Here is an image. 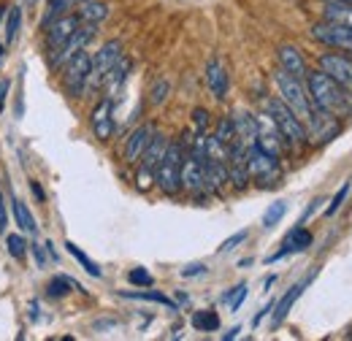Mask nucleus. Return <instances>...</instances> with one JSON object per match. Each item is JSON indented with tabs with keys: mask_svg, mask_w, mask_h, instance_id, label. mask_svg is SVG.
Listing matches in <instances>:
<instances>
[{
	"mask_svg": "<svg viewBox=\"0 0 352 341\" xmlns=\"http://www.w3.org/2000/svg\"><path fill=\"white\" fill-rule=\"evenodd\" d=\"M95 28H98V25H87V22H82V25L76 28V33H74L68 41L63 43L60 49H54V52H52V63H54V65H65L76 52H82V49L92 41Z\"/></svg>",
	"mask_w": 352,
	"mask_h": 341,
	"instance_id": "11",
	"label": "nucleus"
},
{
	"mask_svg": "<svg viewBox=\"0 0 352 341\" xmlns=\"http://www.w3.org/2000/svg\"><path fill=\"white\" fill-rule=\"evenodd\" d=\"M152 135H155V128H152V125H141V128L133 130L131 138H128V146H125V160H128V163H135V160L144 155V149H146V144H149Z\"/></svg>",
	"mask_w": 352,
	"mask_h": 341,
	"instance_id": "18",
	"label": "nucleus"
},
{
	"mask_svg": "<svg viewBox=\"0 0 352 341\" xmlns=\"http://www.w3.org/2000/svg\"><path fill=\"white\" fill-rule=\"evenodd\" d=\"M304 287H307V282H301V285H293L287 293H285V298L276 303V311H274V325H279L285 317H287V311L293 309V303L298 300V296L304 293Z\"/></svg>",
	"mask_w": 352,
	"mask_h": 341,
	"instance_id": "24",
	"label": "nucleus"
},
{
	"mask_svg": "<svg viewBox=\"0 0 352 341\" xmlns=\"http://www.w3.org/2000/svg\"><path fill=\"white\" fill-rule=\"evenodd\" d=\"M274 85L279 89V100L304 122V128H307V122L311 120V111H314V106H311V98H309V89L304 87L301 79H296V76H290L285 68L282 71H276L274 74Z\"/></svg>",
	"mask_w": 352,
	"mask_h": 341,
	"instance_id": "2",
	"label": "nucleus"
},
{
	"mask_svg": "<svg viewBox=\"0 0 352 341\" xmlns=\"http://www.w3.org/2000/svg\"><path fill=\"white\" fill-rule=\"evenodd\" d=\"M192 122H195V135L206 133V128H209V111L206 109H195L192 111Z\"/></svg>",
	"mask_w": 352,
	"mask_h": 341,
	"instance_id": "36",
	"label": "nucleus"
},
{
	"mask_svg": "<svg viewBox=\"0 0 352 341\" xmlns=\"http://www.w3.org/2000/svg\"><path fill=\"white\" fill-rule=\"evenodd\" d=\"M79 25H82L79 14H76V16H60V19H54V25H49V33H46V43H49V49H52V52H54V49H60L63 43L76 33V28H79Z\"/></svg>",
	"mask_w": 352,
	"mask_h": 341,
	"instance_id": "14",
	"label": "nucleus"
},
{
	"mask_svg": "<svg viewBox=\"0 0 352 341\" xmlns=\"http://www.w3.org/2000/svg\"><path fill=\"white\" fill-rule=\"evenodd\" d=\"M14 217H16V225L25 230V233H36V217L30 214L28 209V204H22V201H14Z\"/></svg>",
	"mask_w": 352,
	"mask_h": 341,
	"instance_id": "25",
	"label": "nucleus"
},
{
	"mask_svg": "<svg viewBox=\"0 0 352 341\" xmlns=\"http://www.w3.org/2000/svg\"><path fill=\"white\" fill-rule=\"evenodd\" d=\"M279 63H282V68L290 74V76H296V79H307V63H304V57H301V52L296 49V46H279Z\"/></svg>",
	"mask_w": 352,
	"mask_h": 341,
	"instance_id": "17",
	"label": "nucleus"
},
{
	"mask_svg": "<svg viewBox=\"0 0 352 341\" xmlns=\"http://www.w3.org/2000/svg\"><path fill=\"white\" fill-rule=\"evenodd\" d=\"M65 250H68L71 255H74V257H76V260H79V263H82V265H85V271H87L89 276H98V279L103 276V271H100V265H98L95 260H89V257L85 255V252H82V250H79V247H76L74 241H65Z\"/></svg>",
	"mask_w": 352,
	"mask_h": 341,
	"instance_id": "27",
	"label": "nucleus"
},
{
	"mask_svg": "<svg viewBox=\"0 0 352 341\" xmlns=\"http://www.w3.org/2000/svg\"><path fill=\"white\" fill-rule=\"evenodd\" d=\"M307 89L311 106L320 111H328L333 117H352V95L347 87L331 79L325 71L307 74Z\"/></svg>",
	"mask_w": 352,
	"mask_h": 341,
	"instance_id": "1",
	"label": "nucleus"
},
{
	"mask_svg": "<svg viewBox=\"0 0 352 341\" xmlns=\"http://www.w3.org/2000/svg\"><path fill=\"white\" fill-rule=\"evenodd\" d=\"M265 111H268L271 120L276 122V128L282 133L285 144H290V146H304V144H307V128H304V122H301L279 98H268V100H265Z\"/></svg>",
	"mask_w": 352,
	"mask_h": 341,
	"instance_id": "3",
	"label": "nucleus"
},
{
	"mask_svg": "<svg viewBox=\"0 0 352 341\" xmlns=\"http://www.w3.org/2000/svg\"><path fill=\"white\" fill-rule=\"evenodd\" d=\"M320 71H325L331 79H336L342 87L352 92V57L350 54H322Z\"/></svg>",
	"mask_w": 352,
	"mask_h": 341,
	"instance_id": "13",
	"label": "nucleus"
},
{
	"mask_svg": "<svg viewBox=\"0 0 352 341\" xmlns=\"http://www.w3.org/2000/svg\"><path fill=\"white\" fill-rule=\"evenodd\" d=\"M111 111H114V106H111V100H109V98H106V100H100V103L92 109V130H95V135H98L100 141H109V138H111V133H114Z\"/></svg>",
	"mask_w": 352,
	"mask_h": 341,
	"instance_id": "16",
	"label": "nucleus"
},
{
	"mask_svg": "<svg viewBox=\"0 0 352 341\" xmlns=\"http://www.w3.org/2000/svg\"><path fill=\"white\" fill-rule=\"evenodd\" d=\"M255 128H258V133H255V144H258L263 152H268L271 157H279L282 149H285V138H282V133H279L276 122L271 120L268 111H263V114L255 117Z\"/></svg>",
	"mask_w": 352,
	"mask_h": 341,
	"instance_id": "9",
	"label": "nucleus"
},
{
	"mask_svg": "<svg viewBox=\"0 0 352 341\" xmlns=\"http://www.w3.org/2000/svg\"><path fill=\"white\" fill-rule=\"evenodd\" d=\"M128 71H131V60H125V57H120L117 63H114V68L109 71V76H106V82L103 85H109L111 89H117V87L125 82V76H128Z\"/></svg>",
	"mask_w": 352,
	"mask_h": 341,
	"instance_id": "26",
	"label": "nucleus"
},
{
	"mask_svg": "<svg viewBox=\"0 0 352 341\" xmlns=\"http://www.w3.org/2000/svg\"><path fill=\"white\" fill-rule=\"evenodd\" d=\"M336 133H339V117H333L328 111H320V109L311 111V120L307 122V138H311L314 144H325Z\"/></svg>",
	"mask_w": 352,
	"mask_h": 341,
	"instance_id": "12",
	"label": "nucleus"
},
{
	"mask_svg": "<svg viewBox=\"0 0 352 341\" xmlns=\"http://www.w3.org/2000/svg\"><path fill=\"white\" fill-rule=\"evenodd\" d=\"M122 57V43L120 41H109L100 46V52L89 60V76H87V89H95L106 82L109 71L114 68V63Z\"/></svg>",
	"mask_w": 352,
	"mask_h": 341,
	"instance_id": "5",
	"label": "nucleus"
},
{
	"mask_svg": "<svg viewBox=\"0 0 352 341\" xmlns=\"http://www.w3.org/2000/svg\"><path fill=\"white\" fill-rule=\"evenodd\" d=\"M166 92H168V82H157V87L152 89V103H163Z\"/></svg>",
	"mask_w": 352,
	"mask_h": 341,
	"instance_id": "39",
	"label": "nucleus"
},
{
	"mask_svg": "<svg viewBox=\"0 0 352 341\" xmlns=\"http://www.w3.org/2000/svg\"><path fill=\"white\" fill-rule=\"evenodd\" d=\"M217 138H220L222 144L228 146L233 138H236V128H233V120L230 117H225V120H220V125H217V133H214Z\"/></svg>",
	"mask_w": 352,
	"mask_h": 341,
	"instance_id": "31",
	"label": "nucleus"
},
{
	"mask_svg": "<svg viewBox=\"0 0 352 341\" xmlns=\"http://www.w3.org/2000/svg\"><path fill=\"white\" fill-rule=\"evenodd\" d=\"M182 163H184V155H182V144H168L160 166L155 170V182L160 184V190L166 195H176L182 190Z\"/></svg>",
	"mask_w": 352,
	"mask_h": 341,
	"instance_id": "4",
	"label": "nucleus"
},
{
	"mask_svg": "<svg viewBox=\"0 0 352 341\" xmlns=\"http://www.w3.org/2000/svg\"><path fill=\"white\" fill-rule=\"evenodd\" d=\"M325 22H336V25H347L352 28V3L347 0H333L325 6Z\"/></svg>",
	"mask_w": 352,
	"mask_h": 341,
	"instance_id": "22",
	"label": "nucleus"
},
{
	"mask_svg": "<svg viewBox=\"0 0 352 341\" xmlns=\"http://www.w3.org/2000/svg\"><path fill=\"white\" fill-rule=\"evenodd\" d=\"M89 57L87 52H76L68 63H65V74H63V87L71 98H79L87 89V76H89Z\"/></svg>",
	"mask_w": 352,
	"mask_h": 341,
	"instance_id": "8",
	"label": "nucleus"
},
{
	"mask_svg": "<svg viewBox=\"0 0 352 341\" xmlns=\"http://www.w3.org/2000/svg\"><path fill=\"white\" fill-rule=\"evenodd\" d=\"M68 287H74V285H71L68 279L57 276V279L49 282V296H52V298H63V296H68Z\"/></svg>",
	"mask_w": 352,
	"mask_h": 341,
	"instance_id": "34",
	"label": "nucleus"
},
{
	"mask_svg": "<svg viewBox=\"0 0 352 341\" xmlns=\"http://www.w3.org/2000/svg\"><path fill=\"white\" fill-rule=\"evenodd\" d=\"M233 128H236V135L250 146V144H255V133H258V128H255V117L252 114H247V111H233Z\"/></svg>",
	"mask_w": 352,
	"mask_h": 341,
	"instance_id": "21",
	"label": "nucleus"
},
{
	"mask_svg": "<svg viewBox=\"0 0 352 341\" xmlns=\"http://www.w3.org/2000/svg\"><path fill=\"white\" fill-rule=\"evenodd\" d=\"M198 274H204V265H201V263H195V265H187V268L182 271V276H198Z\"/></svg>",
	"mask_w": 352,
	"mask_h": 341,
	"instance_id": "42",
	"label": "nucleus"
},
{
	"mask_svg": "<svg viewBox=\"0 0 352 341\" xmlns=\"http://www.w3.org/2000/svg\"><path fill=\"white\" fill-rule=\"evenodd\" d=\"M192 325H195L198 331H217V328H220V317H217L214 311H198V314L192 317Z\"/></svg>",
	"mask_w": 352,
	"mask_h": 341,
	"instance_id": "28",
	"label": "nucleus"
},
{
	"mask_svg": "<svg viewBox=\"0 0 352 341\" xmlns=\"http://www.w3.org/2000/svg\"><path fill=\"white\" fill-rule=\"evenodd\" d=\"M6 247H8V255L11 257H16V260H22V257H25V239H22V236L11 233V236L6 239Z\"/></svg>",
	"mask_w": 352,
	"mask_h": 341,
	"instance_id": "33",
	"label": "nucleus"
},
{
	"mask_svg": "<svg viewBox=\"0 0 352 341\" xmlns=\"http://www.w3.org/2000/svg\"><path fill=\"white\" fill-rule=\"evenodd\" d=\"M109 16V6L106 3H95V0H85L82 8H79V19L87 22V25H98Z\"/></svg>",
	"mask_w": 352,
	"mask_h": 341,
	"instance_id": "23",
	"label": "nucleus"
},
{
	"mask_svg": "<svg viewBox=\"0 0 352 341\" xmlns=\"http://www.w3.org/2000/svg\"><path fill=\"white\" fill-rule=\"evenodd\" d=\"M6 228V209H3V195H0V230Z\"/></svg>",
	"mask_w": 352,
	"mask_h": 341,
	"instance_id": "44",
	"label": "nucleus"
},
{
	"mask_svg": "<svg viewBox=\"0 0 352 341\" xmlns=\"http://www.w3.org/2000/svg\"><path fill=\"white\" fill-rule=\"evenodd\" d=\"M133 298H146V300H157V303H166V306H171V300L166 298V296H157V293H135Z\"/></svg>",
	"mask_w": 352,
	"mask_h": 341,
	"instance_id": "41",
	"label": "nucleus"
},
{
	"mask_svg": "<svg viewBox=\"0 0 352 341\" xmlns=\"http://www.w3.org/2000/svg\"><path fill=\"white\" fill-rule=\"evenodd\" d=\"M247 170L261 184H274L279 179V157H271L258 144L247 146Z\"/></svg>",
	"mask_w": 352,
	"mask_h": 341,
	"instance_id": "7",
	"label": "nucleus"
},
{
	"mask_svg": "<svg viewBox=\"0 0 352 341\" xmlns=\"http://www.w3.org/2000/svg\"><path fill=\"white\" fill-rule=\"evenodd\" d=\"M311 38L325 46L342 49V52H352V28L347 25H336V22H320L311 28Z\"/></svg>",
	"mask_w": 352,
	"mask_h": 341,
	"instance_id": "10",
	"label": "nucleus"
},
{
	"mask_svg": "<svg viewBox=\"0 0 352 341\" xmlns=\"http://www.w3.org/2000/svg\"><path fill=\"white\" fill-rule=\"evenodd\" d=\"M347 3H352V0H347Z\"/></svg>",
	"mask_w": 352,
	"mask_h": 341,
	"instance_id": "45",
	"label": "nucleus"
},
{
	"mask_svg": "<svg viewBox=\"0 0 352 341\" xmlns=\"http://www.w3.org/2000/svg\"><path fill=\"white\" fill-rule=\"evenodd\" d=\"M309 244H311V233L304 230V228H296L287 239H285V244H282V250L276 252V255L268 257V263H274V260H279V257L290 255V252H304Z\"/></svg>",
	"mask_w": 352,
	"mask_h": 341,
	"instance_id": "19",
	"label": "nucleus"
},
{
	"mask_svg": "<svg viewBox=\"0 0 352 341\" xmlns=\"http://www.w3.org/2000/svg\"><path fill=\"white\" fill-rule=\"evenodd\" d=\"M244 239H247V230H241V233H236V236H230V239H228V241H225V244H222L220 250H222V252H228V250H233V247H236V244H241V241H244Z\"/></svg>",
	"mask_w": 352,
	"mask_h": 341,
	"instance_id": "40",
	"label": "nucleus"
},
{
	"mask_svg": "<svg viewBox=\"0 0 352 341\" xmlns=\"http://www.w3.org/2000/svg\"><path fill=\"white\" fill-rule=\"evenodd\" d=\"M244 298H247V285H239V287H233V290L225 296V303H228V306L236 311V309L241 306V300H244Z\"/></svg>",
	"mask_w": 352,
	"mask_h": 341,
	"instance_id": "35",
	"label": "nucleus"
},
{
	"mask_svg": "<svg viewBox=\"0 0 352 341\" xmlns=\"http://www.w3.org/2000/svg\"><path fill=\"white\" fill-rule=\"evenodd\" d=\"M347 195H350V182H347V184H344V187H342V190L333 195V201H331V206H328V214L339 212V206L344 204V198H347Z\"/></svg>",
	"mask_w": 352,
	"mask_h": 341,
	"instance_id": "38",
	"label": "nucleus"
},
{
	"mask_svg": "<svg viewBox=\"0 0 352 341\" xmlns=\"http://www.w3.org/2000/svg\"><path fill=\"white\" fill-rule=\"evenodd\" d=\"M85 0H49V16H63L68 8L82 6Z\"/></svg>",
	"mask_w": 352,
	"mask_h": 341,
	"instance_id": "32",
	"label": "nucleus"
},
{
	"mask_svg": "<svg viewBox=\"0 0 352 341\" xmlns=\"http://www.w3.org/2000/svg\"><path fill=\"white\" fill-rule=\"evenodd\" d=\"M6 92H8V82H0V111H3V103H6Z\"/></svg>",
	"mask_w": 352,
	"mask_h": 341,
	"instance_id": "43",
	"label": "nucleus"
},
{
	"mask_svg": "<svg viewBox=\"0 0 352 341\" xmlns=\"http://www.w3.org/2000/svg\"><path fill=\"white\" fill-rule=\"evenodd\" d=\"M128 279H131L133 285H144V287H149V285H152V274H149V271H144V268H133L131 274H128Z\"/></svg>",
	"mask_w": 352,
	"mask_h": 341,
	"instance_id": "37",
	"label": "nucleus"
},
{
	"mask_svg": "<svg viewBox=\"0 0 352 341\" xmlns=\"http://www.w3.org/2000/svg\"><path fill=\"white\" fill-rule=\"evenodd\" d=\"M166 149H168V138H166L163 133H155V135L149 138L144 155H141L144 163H141V170H138V190H149V187H152L155 170H157V166H160Z\"/></svg>",
	"mask_w": 352,
	"mask_h": 341,
	"instance_id": "6",
	"label": "nucleus"
},
{
	"mask_svg": "<svg viewBox=\"0 0 352 341\" xmlns=\"http://www.w3.org/2000/svg\"><path fill=\"white\" fill-rule=\"evenodd\" d=\"M206 85L212 89V95L220 98V100L228 95V74H225L220 60H209V65H206Z\"/></svg>",
	"mask_w": 352,
	"mask_h": 341,
	"instance_id": "20",
	"label": "nucleus"
},
{
	"mask_svg": "<svg viewBox=\"0 0 352 341\" xmlns=\"http://www.w3.org/2000/svg\"><path fill=\"white\" fill-rule=\"evenodd\" d=\"M182 187H184L187 192H201V190H206L204 163H201L198 157H192V155L182 163Z\"/></svg>",
	"mask_w": 352,
	"mask_h": 341,
	"instance_id": "15",
	"label": "nucleus"
},
{
	"mask_svg": "<svg viewBox=\"0 0 352 341\" xmlns=\"http://www.w3.org/2000/svg\"><path fill=\"white\" fill-rule=\"evenodd\" d=\"M285 212H287V204H285V201L271 204V206H268V212L263 214V225H265V228H274V225H276V222L285 217Z\"/></svg>",
	"mask_w": 352,
	"mask_h": 341,
	"instance_id": "29",
	"label": "nucleus"
},
{
	"mask_svg": "<svg viewBox=\"0 0 352 341\" xmlns=\"http://www.w3.org/2000/svg\"><path fill=\"white\" fill-rule=\"evenodd\" d=\"M19 22H22V14H19V8H11V14H8V22H6V41H8V43L16 41V36H19Z\"/></svg>",
	"mask_w": 352,
	"mask_h": 341,
	"instance_id": "30",
	"label": "nucleus"
}]
</instances>
